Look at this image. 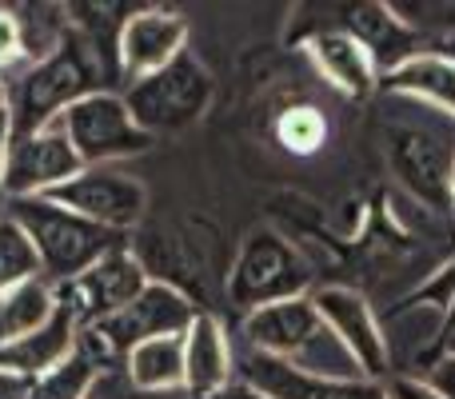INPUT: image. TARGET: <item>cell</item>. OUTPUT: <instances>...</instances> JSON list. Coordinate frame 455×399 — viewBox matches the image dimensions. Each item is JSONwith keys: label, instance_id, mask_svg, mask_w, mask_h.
I'll return each instance as SVG.
<instances>
[{"label": "cell", "instance_id": "obj_1", "mask_svg": "<svg viewBox=\"0 0 455 399\" xmlns=\"http://www.w3.org/2000/svg\"><path fill=\"white\" fill-rule=\"evenodd\" d=\"M120 80V68L84 36L80 28H72L64 40L36 60L32 68H24L16 80H8V116H12V136H28L40 128L56 124L76 100L92 92H112V84Z\"/></svg>", "mask_w": 455, "mask_h": 399}, {"label": "cell", "instance_id": "obj_2", "mask_svg": "<svg viewBox=\"0 0 455 399\" xmlns=\"http://www.w3.org/2000/svg\"><path fill=\"white\" fill-rule=\"evenodd\" d=\"M196 315H200V307L176 283L148 280L144 291L124 312L76 331V355H84L100 376H112V371L124 376V360L132 347L160 339V336H184Z\"/></svg>", "mask_w": 455, "mask_h": 399}, {"label": "cell", "instance_id": "obj_3", "mask_svg": "<svg viewBox=\"0 0 455 399\" xmlns=\"http://www.w3.org/2000/svg\"><path fill=\"white\" fill-rule=\"evenodd\" d=\"M4 216H12L24 227V235L32 240L40 256V275L48 283H64L72 275L88 272L96 259H104L108 251L124 248L128 235L108 232V227L92 224V219L76 216V211L60 208L48 196H24V200H4L0 203Z\"/></svg>", "mask_w": 455, "mask_h": 399}, {"label": "cell", "instance_id": "obj_4", "mask_svg": "<svg viewBox=\"0 0 455 399\" xmlns=\"http://www.w3.org/2000/svg\"><path fill=\"white\" fill-rule=\"evenodd\" d=\"M312 267L275 227H251L240 243L232 272H228V304L235 312H259L267 304L312 296Z\"/></svg>", "mask_w": 455, "mask_h": 399}, {"label": "cell", "instance_id": "obj_5", "mask_svg": "<svg viewBox=\"0 0 455 399\" xmlns=\"http://www.w3.org/2000/svg\"><path fill=\"white\" fill-rule=\"evenodd\" d=\"M120 96H124L136 124L156 140V136L168 132H184V128H192L204 116L208 104H212V76H208V68L196 56L184 52L168 68L128 84Z\"/></svg>", "mask_w": 455, "mask_h": 399}, {"label": "cell", "instance_id": "obj_6", "mask_svg": "<svg viewBox=\"0 0 455 399\" xmlns=\"http://www.w3.org/2000/svg\"><path fill=\"white\" fill-rule=\"evenodd\" d=\"M56 124L64 128V136H68V144L76 148L84 168H100V164H112V160H124V156H140V152L152 148V136L132 120V112H128L120 92L84 96V100L72 104Z\"/></svg>", "mask_w": 455, "mask_h": 399}, {"label": "cell", "instance_id": "obj_7", "mask_svg": "<svg viewBox=\"0 0 455 399\" xmlns=\"http://www.w3.org/2000/svg\"><path fill=\"white\" fill-rule=\"evenodd\" d=\"M148 280H152L148 267L124 243V248L108 251L104 259H96L88 272L72 275L64 283H52V296H56V307H64L76 320V328H88V323H100L108 315L124 312L144 291Z\"/></svg>", "mask_w": 455, "mask_h": 399}, {"label": "cell", "instance_id": "obj_8", "mask_svg": "<svg viewBox=\"0 0 455 399\" xmlns=\"http://www.w3.org/2000/svg\"><path fill=\"white\" fill-rule=\"evenodd\" d=\"M48 200L76 211V216H84V219H92V224L108 227V232H120V235L132 232V227L140 224L144 208H148L144 184L112 164L84 168V172L72 176L68 184L48 192Z\"/></svg>", "mask_w": 455, "mask_h": 399}, {"label": "cell", "instance_id": "obj_9", "mask_svg": "<svg viewBox=\"0 0 455 399\" xmlns=\"http://www.w3.org/2000/svg\"><path fill=\"white\" fill-rule=\"evenodd\" d=\"M80 172H84V164H80L76 148L68 144L60 124H48L28 136H12L4 176H0V200L48 196L52 188L68 184Z\"/></svg>", "mask_w": 455, "mask_h": 399}, {"label": "cell", "instance_id": "obj_10", "mask_svg": "<svg viewBox=\"0 0 455 399\" xmlns=\"http://www.w3.org/2000/svg\"><path fill=\"white\" fill-rule=\"evenodd\" d=\"M315 312L323 315L331 331L339 336V344L352 352L355 368L363 371V379H376L384 384L387 368H392V347H387V336L379 328L371 304L360 296L355 288H344V283H328V288L312 291Z\"/></svg>", "mask_w": 455, "mask_h": 399}, {"label": "cell", "instance_id": "obj_11", "mask_svg": "<svg viewBox=\"0 0 455 399\" xmlns=\"http://www.w3.org/2000/svg\"><path fill=\"white\" fill-rule=\"evenodd\" d=\"M184 52H188V20L176 8H136L116 44L120 80L136 84V80L168 68Z\"/></svg>", "mask_w": 455, "mask_h": 399}, {"label": "cell", "instance_id": "obj_12", "mask_svg": "<svg viewBox=\"0 0 455 399\" xmlns=\"http://www.w3.org/2000/svg\"><path fill=\"white\" fill-rule=\"evenodd\" d=\"M336 28H344L352 40H360L363 52L371 56L379 76L395 72L403 60L427 52L424 48V32L416 24H408L395 8L376 4V0H363V4H344L336 16Z\"/></svg>", "mask_w": 455, "mask_h": 399}, {"label": "cell", "instance_id": "obj_13", "mask_svg": "<svg viewBox=\"0 0 455 399\" xmlns=\"http://www.w3.org/2000/svg\"><path fill=\"white\" fill-rule=\"evenodd\" d=\"M235 379L259 387L272 399H387L384 384L376 379H320V376H304V371L288 368V363L272 360L259 352H243L235 355Z\"/></svg>", "mask_w": 455, "mask_h": 399}, {"label": "cell", "instance_id": "obj_14", "mask_svg": "<svg viewBox=\"0 0 455 399\" xmlns=\"http://www.w3.org/2000/svg\"><path fill=\"white\" fill-rule=\"evenodd\" d=\"M323 331V315L315 312L312 296L267 304L259 312L243 315V344L259 355H272L280 363H296L304 347Z\"/></svg>", "mask_w": 455, "mask_h": 399}, {"label": "cell", "instance_id": "obj_15", "mask_svg": "<svg viewBox=\"0 0 455 399\" xmlns=\"http://www.w3.org/2000/svg\"><path fill=\"white\" fill-rule=\"evenodd\" d=\"M387 160H392L395 176L427 203H451L448 200V176L455 152H448L432 132L424 128H395L387 136Z\"/></svg>", "mask_w": 455, "mask_h": 399}, {"label": "cell", "instance_id": "obj_16", "mask_svg": "<svg viewBox=\"0 0 455 399\" xmlns=\"http://www.w3.org/2000/svg\"><path fill=\"white\" fill-rule=\"evenodd\" d=\"M235 379V347L212 312H200L184 331V392L208 399Z\"/></svg>", "mask_w": 455, "mask_h": 399}, {"label": "cell", "instance_id": "obj_17", "mask_svg": "<svg viewBox=\"0 0 455 399\" xmlns=\"http://www.w3.org/2000/svg\"><path fill=\"white\" fill-rule=\"evenodd\" d=\"M307 52H312L315 68L323 72V80H331V88H339L352 100H363L379 88V72L371 64V56L363 52L360 40H352L344 28H323L307 40Z\"/></svg>", "mask_w": 455, "mask_h": 399}, {"label": "cell", "instance_id": "obj_18", "mask_svg": "<svg viewBox=\"0 0 455 399\" xmlns=\"http://www.w3.org/2000/svg\"><path fill=\"white\" fill-rule=\"evenodd\" d=\"M76 331H80L76 320H72L64 307H56V315L40 331L0 347V371L24 376V379H40L44 371L60 368V363L76 352Z\"/></svg>", "mask_w": 455, "mask_h": 399}, {"label": "cell", "instance_id": "obj_19", "mask_svg": "<svg viewBox=\"0 0 455 399\" xmlns=\"http://www.w3.org/2000/svg\"><path fill=\"white\" fill-rule=\"evenodd\" d=\"M379 88L392 96L435 104V108H443L455 120V56H448V52L427 48V52L411 56V60H403L395 72L379 76Z\"/></svg>", "mask_w": 455, "mask_h": 399}, {"label": "cell", "instance_id": "obj_20", "mask_svg": "<svg viewBox=\"0 0 455 399\" xmlns=\"http://www.w3.org/2000/svg\"><path fill=\"white\" fill-rule=\"evenodd\" d=\"M124 379L140 395L184 392V336H160L132 347L124 360Z\"/></svg>", "mask_w": 455, "mask_h": 399}, {"label": "cell", "instance_id": "obj_21", "mask_svg": "<svg viewBox=\"0 0 455 399\" xmlns=\"http://www.w3.org/2000/svg\"><path fill=\"white\" fill-rule=\"evenodd\" d=\"M56 315V296L48 280H28L0 296V347L40 331Z\"/></svg>", "mask_w": 455, "mask_h": 399}, {"label": "cell", "instance_id": "obj_22", "mask_svg": "<svg viewBox=\"0 0 455 399\" xmlns=\"http://www.w3.org/2000/svg\"><path fill=\"white\" fill-rule=\"evenodd\" d=\"M28 280H44L40 275V256L32 248V240L24 235V227L0 211V296Z\"/></svg>", "mask_w": 455, "mask_h": 399}, {"label": "cell", "instance_id": "obj_23", "mask_svg": "<svg viewBox=\"0 0 455 399\" xmlns=\"http://www.w3.org/2000/svg\"><path fill=\"white\" fill-rule=\"evenodd\" d=\"M96 387H100V371H96L84 355L72 352L60 368L32 379L28 399H92Z\"/></svg>", "mask_w": 455, "mask_h": 399}, {"label": "cell", "instance_id": "obj_24", "mask_svg": "<svg viewBox=\"0 0 455 399\" xmlns=\"http://www.w3.org/2000/svg\"><path fill=\"white\" fill-rule=\"evenodd\" d=\"M275 140L288 152H296V156H312V152H320V144L328 140V120H323V112L312 108V104L283 108L280 120H275Z\"/></svg>", "mask_w": 455, "mask_h": 399}, {"label": "cell", "instance_id": "obj_25", "mask_svg": "<svg viewBox=\"0 0 455 399\" xmlns=\"http://www.w3.org/2000/svg\"><path fill=\"white\" fill-rule=\"evenodd\" d=\"M16 68H32V52H28V36H24V20L20 8L0 4V80H8Z\"/></svg>", "mask_w": 455, "mask_h": 399}, {"label": "cell", "instance_id": "obj_26", "mask_svg": "<svg viewBox=\"0 0 455 399\" xmlns=\"http://www.w3.org/2000/svg\"><path fill=\"white\" fill-rule=\"evenodd\" d=\"M451 299H455V256H451V264L443 267V272H435L424 288H416L408 299H403L400 312H403V307H419V304H435V307H443V312H448Z\"/></svg>", "mask_w": 455, "mask_h": 399}, {"label": "cell", "instance_id": "obj_27", "mask_svg": "<svg viewBox=\"0 0 455 399\" xmlns=\"http://www.w3.org/2000/svg\"><path fill=\"white\" fill-rule=\"evenodd\" d=\"M424 379L443 399H455V352H435L432 360L424 363Z\"/></svg>", "mask_w": 455, "mask_h": 399}, {"label": "cell", "instance_id": "obj_28", "mask_svg": "<svg viewBox=\"0 0 455 399\" xmlns=\"http://www.w3.org/2000/svg\"><path fill=\"white\" fill-rule=\"evenodd\" d=\"M384 392L387 399H443L424 376H392L384 379Z\"/></svg>", "mask_w": 455, "mask_h": 399}, {"label": "cell", "instance_id": "obj_29", "mask_svg": "<svg viewBox=\"0 0 455 399\" xmlns=\"http://www.w3.org/2000/svg\"><path fill=\"white\" fill-rule=\"evenodd\" d=\"M28 392H32V379L0 371V399H28Z\"/></svg>", "mask_w": 455, "mask_h": 399}, {"label": "cell", "instance_id": "obj_30", "mask_svg": "<svg viewBox=\"0 0 455 399\" xmlns=\"http://www.w3.org/2000/svg\"><path fill=\"white\" fill-rule=\"evenodd\" d=\"M208 399H272V395H264L259 387H251V384H243V379H232L228 387H220L216 395H208Z\"/></svg>", "mask_w": 455, "mask_h": 399}, {"label": "cell", "instance_id": "obj_31", "mask_svg": "<svg viewBox=\"0 0 455 399\" xmlns=\"http://www.w3.org/2000/svg\"><path fill=\"white\" fill-rule=\"evenodd\" d=\"M440 352H455V328H448L440 336Z\"/></svg>", "mask_w": 455, "mask_h": 399}, {"label": "cell", "instance_id": "obj_32", "mask_svg": "<svg viewBox=\"0 0 455 399\" xmlns=\"http://www.w3.org/2000/svg\"><path fill=\"white\" fill-rule=\"evenodd\" d=\"M448 328H455V299H451L448 312H443V331H448Z\"/></svg>", "mask_w": 455, "mask_h": 399}, {"label": "cell", "instance_id": "obj_33", "mask_svg": "<svg viewBox=\"0 0 455 399\" xmlns=\"http://www.w3.org/2000/svg\"><path fill=\"white\" fill-rule=\"evenodd\" d=\"M8 108V80H0V112Z\"/></svg>", "mask_w": 455, "mask_h": 399}, {"label": "cell", "instance_id": "obj_34", "mask_svg": "<svg viewBox=\"0 0 455 399\" xmlns=\"http://www.w3.org/2000/svg\"><path fill=\"white\" fill-rule=\"evenodd\" d=\"M448 200L455 203V160H451V176H448Z\"/></svg>", "mask_w": 455, "mask_h": 399}]
</instances>
